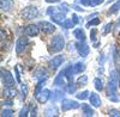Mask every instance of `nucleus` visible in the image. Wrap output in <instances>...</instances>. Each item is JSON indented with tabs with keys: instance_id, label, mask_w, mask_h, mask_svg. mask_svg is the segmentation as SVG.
<instances>
[{
	"instance_id": "1",
	"label": "nucleus",
	"mask_w": 120,
	"mask_h": 117,
	"mask_svg": "<svg viewBox=\"0 0 120 117\" xmlns=\"http://www.w3.org/2000/svg\"><path fill=\"white\" fill-rule=\"evenodd\" d=\"M52 48L53 52H59L64 48V38L61 36H55L52 40Z\"/></svg>"
},
{
	"instance_id": "2",
	"label": "nucleus",
	"mask_w": 120,
	"mask_h": 117,
	"mask_svg": "<svg viewBox=\"0 0 120 117\" xmlns=\"http://www.w3.org/2000/svg\"><path fill=\"white\" fill-rule=\"evenodd\" d=\"M38 30L35 25H29L26 29H25V34L29 35V36H34V35H37Z\"/></svg>"
},
{
	"instance_id": "3",
	"label": "nucleus",
	"mask_w": 120,
	"mask_h": 117,
	"mask_svg": "<svg viewBox=\"0 0 120 117\" xmlns=\"http://www.w3.org/2000/svg\"><path fill=\"white\" fill-rule=\"evenodd\" d=\"M40 25L45 26V28H42V29H45L46 32H52V31H54V29H55L52 24H49V23H47V22H41V23H40Z\"/></svg>"
},
{
	"instance_id": "4",
	"label": "nucleus",
	"mask_w": 120,
	"mask_h": 117,
	"mask_svg": "<svg viewBox=\"0 0 120 117\" xmlns=\"http://www.w3.org/2000/svg\"><path fill=\"white\" fill-rule=\"evenodd\" d=\"M90 102H91V104L95 105V106H98L100 104H101L98 96H97L96 93H91V96H90Z\"/></svg>"
},
{
	"instance_id": "5",
	"label": "nucleus",
	"mask_w": 120,
	"mask_h": 117,
	"mask_svg": "<svg viewBox=\"0 0 120 117\" xmlns=\"http://www.w3.org/2000/svg\"><path fill=\"white\" fill-rule=\"evenodd\" d=\"M63 62V57L61 56H58V57H55L54 60L51 62V65H52V67L53 68H56L58 66H60V63Z\"/></svg>"
},
{
	"instance_id": "6",
	"label": "nucleus",
	"mask_w": 120,
	"mask_h": 117,
	"mask_svg": "<svg viewBox=\"0 0 120 117\" xmlns=\"http://www.w3.org/2000/svg\"><path fill=\"white\" fill-rule=\"evenodd\" d=\"M6 93H8V94H7L8 97H12V96H16V91H13V90H7V91H6Z\"/></svg>"
}]
</instances>
